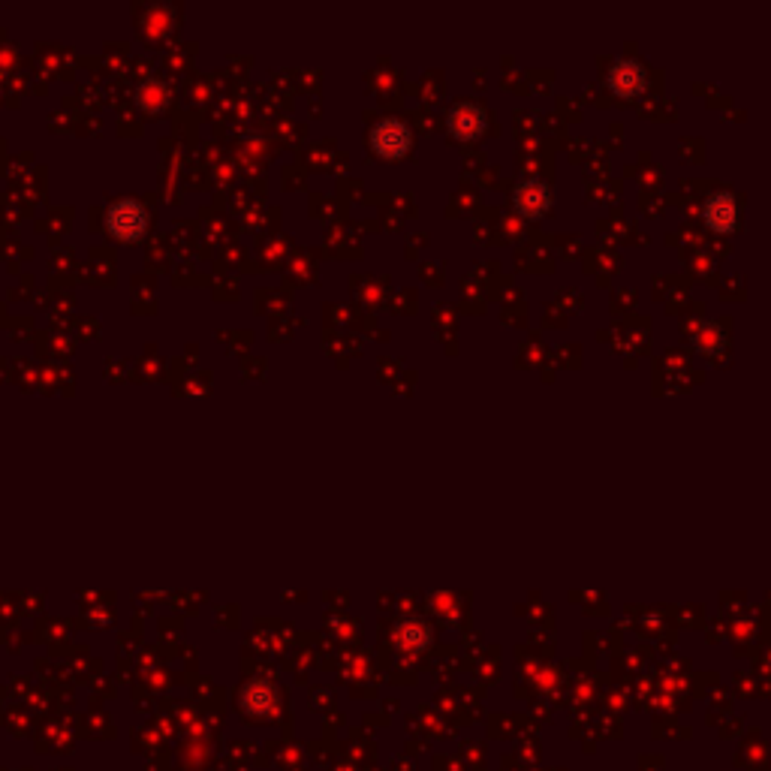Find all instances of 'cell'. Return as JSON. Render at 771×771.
I'll return each mask as SVG.
<instances>
[{
    "instance_id": "obj_5",
    "label": "cell",
    "mask_w": 771,
    "mask_h": 771,
    "mask_svg": "<svg viewBox=\"0 0 771 771\" xmlns=\"http://www.w3.org/2000/svg\"><path fill=\"white\" fill-rule=\"evenodd\" d=\"M452 130L458 133V136H473L479 127H482V115L476 112V109H470V106H461V109H455L452 112Z\"/></svg>"
},
{
    "instance_id": "obj_4",
    "label": "cell",
    "mask_w": 771,
    "mask_h": 771,
    "mask_svg": "<svg viewBox=\"0 0 771 771\" xmlns=\"http://www.w3.org/2000/svg\"><path fill=\"white\" fill-rule=\"evenodd\" d=\"M642 67H636V64H630V61H624V64H618L615 70H612V88H618L621 94H630V91H636L639 85H642Z\"/></svg>"
},
{
    "instance_id": "obj_1",
    "label": "cell",
    "mask_w": 771,
    "mask_h": 771,
    "mask_svg": "<svg viewBox=\"0 0 771 771\" xmlns=\"http://www.w3.org/2000/svg\"><path fill=\"white\" fill-rule=\"evenodd\" d=\"M145 211H142V205L139 202H118V205H112V211H109V232L115 235V238H121V241H136L142 232H145Z\"/></svg>"
},
{
    "instance_id": "obj_2",
    "label": "cell",
    "mask_w": 771,
    "mask_h": 771,
    "mask_svg": "<svg viewBox=\"0 0 771 771\" xmlns=\"http://www.w3.org/2000/svg\"><path fill=\"white\" fill-rule=\"evenodd\" d=\"M371 142L374 148L383 154V157H401L410 145V133L404 124L398 121H383L374 133H371Z\"/></svg>"
},
{
    "instance_id": "obj_3",
    "label": "cell",
    "mask_w": 771,
    "mask_h": 771,
    "mask_svg": "<svg viewBox=\"0 0 771 771\" xmlns=\"http://www.w3.org/2000/svg\"><path fill=\"white\" fill-rule=\"evenodd\" d=\"M705 220L711 229L717 232H729L735 226V202L729 193H717L714 199H708L705 205Z\"/></svg>"
},
{
    "instance_id": "obj_6",
    "label": "cell",
    "mask_w": 771,
    "mask_h": 771,
    "mask_svg": "<svg viewBox=\"0 0 771 771\" xmlns=\"http://www.w3.org/2000/svg\"><path fill=\"white\" fill-rule=\"evenodd\" d=\"M519 205H522L525 211L537 214L540 208H546V205H549L546 187H543V184H537V181H528V184L519 190Z\"/></svg>"
}]
</instances>
